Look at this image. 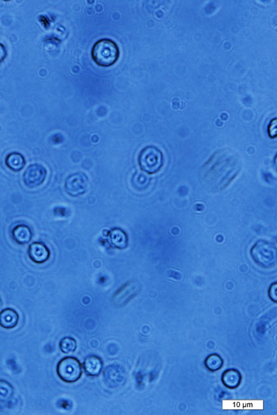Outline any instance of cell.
I'll return each instance as SVG.
<instances>
[{"label": "cell", "instance_id": "1", "mask_svg": "<svg viewBox=\"0 0 277 415\" xmlns=\"http://www.w3.org/2000/svg\"><path fill=\"white\" fill-rule=\"evenodd\" d=\"M120 52L118 45L112 40L103 39L94 44L92 56L98 65L101 66H110L116 63L119 57Z\"/></svg>", "mask_w": 277, "mask_h": 415}, {"label": "cell", "instance_id": "2", "mask_svg": "<svg viewBox=\"0 0 277 415\" xmlns=\"http://www.w3.org/2000/svg\"><path fill=\"white\" fill-rule=\"evenodd\" d=\"M251 255L254 262L259 266L271 268L276 264V247L270 241L260 239L252 246Z\"/></svg>", "mask_w": 277, "mask_h": 415}, {"label": "cell", "instance_id": "3", "mask_svg": "<svg viewBox=\"0 0 277 415\" xmlns=\"http://www.w3.org/2000/svg\"><path fill=\"white\" fill-rule=\"evenodd\" d=\"M163 155L155 147H147L140 154L139 163L142 170L148 173L157 172L163 165Z\"/></svg>", "mask_w": 277, "mask_h": 415}, {"label": "cell", "instance_id": "4", "mask_svg": "<svg viewBox=\"0 0 277 415\" xmlns=\"http://www.w3.org/2000/svg\"><path fill=\"white\" fill-rule=\"evenodd\" d=\"M57 372L59 377L65 382H75L82 375V366L76 358L66 357L60 361Z\"/></svg>", "mask_w": 277, "mask_h": 415}, {"label": "cell", "instance_id": "5", "mask_svg": "<svg viewBox=\"0 0 277 415\" xmlns=\"http://www.w3.org/2000/svg\"><path fill=\"white\" fill-rule=\"evenodd\" d=\"M141 285L137 281H131L121 287L113 297L115 305L121 307L126 305L140 292Z\"/></svg>", "mask_w": 277, "mask_h": 415}, {"label": "cell", "instance_id": "6", "mask_svg": "<svg viewBox=\"0 0 277 415\" xmlns=\"http://www.w3.org/2000/svg\"><path fill=\"white\" fill-rule=\"evenodd\" d=\"M47 176L45 167L39 164H33L26 170L24 175L25 184L29 188H35L42 185Z\"/></svg>", "mask_w": 277, "mask_h": 415}, {"label": "cell", "instance_id": "7", "mask_svg": "<svg viewBox=\"0 0 277 415\" xmlns=\"http://www.w3.org/2000/svg\"><path fill=\"white\" fill-rule=\"evenodd\" d=\"M89 186V179L82 173H74L67 178L65 189L67 193L72 196L82 195Z\"/></svg>", "mask_w": 277, "mask_h": 415}, {"label": "cell", "instance_id": "8", "mask_svg": "<svg viewBox=\"0 0 277 415\" xmlns=\"http://www.w3.org/2000/svg\"><path fill=\"white\" fill-rule=\"evenodd\" d=\"M31 258L37 263H43L49 258L50 252L47 247L42 243L32 244L30 248Z\"/></svg>", "mask_w": 277, "mask_h": 415}, {"label": "cell", "instance_id": "9", "mask_svg": "<svg viewBox=\"0 0 277 415\" xmlns=\"http://www.w3.org/2000/svg\"><path fill=\"white\" fill-rule=\"evenodd\" d=\"M241 380L242 376L240 372L234 369H228L222 374V382L229 389H234L238 387Z\"/></svg>", "mask_w": 277, "mask_h": 415}, {"label": "cell", "instance_id": "10", "mask_svg": "<svg viewBox=\"0 0 277 415\" xmlns=\"http://www.w3.org/2000/svg\"><path fill=\"white\" fill-rule=\"evenodd\" d=\"M125 373L124 370L119 367L110 366L107 368L105 372V379L107 382L110 383L111 386H118L125 381Z\"/></svg>", "mask_w": 277, "mask_h": 415}, {"label": "cell", "instance_id": "11", "mask_svg": "<svg viewBox=\"0 0 277 415\" xmlns=\"http://www.w3.org/2000/svg\"><path fill=\"white\" fill-rule=\"evenodd\" d=\"M18 313L12 309H6L0 313V326L6 329H12L18 324Z\"/></svg>", "mask_w": 277, "mask_h": 415}, {"label": "cell", "instance_id": "12", "mask_svg": "<svg viewBox=\"0 0 277 415\" xmlns=\"http://www.w3.org/2000/svg\"><path fill=\"white\" fill-rule=\"evenodd\" d=\"M32 233L30 227L26 225H19L12 231V236L19 244H26L30 242Z\"/></svg>", "mask_w": 277, "mask_h": 415}, {"label": "cell", "instance_id": "13", "mask_svg": "<svg viewBox=\"0 0 277 415\" xmlns=\"http://www.w3.org/2000/svg\"><path fill=\"white\" fill-rule=\"evenodd\" d=\"M102 361L97 356H90L85 360V370L89 375L92 376L98 375L102 369Z\"/></svg>", "mask_w": 277, "mask_h": 415}, {"label": "cell", "instance_id": "14", "mask_svg": "<svg viewBox=\"0 0 277 415\" xmlns=\"http://www.w3.org/2000/svg\"><path fill=\"white\" fill-rule=\"evenodd\" d=\"M6 163L11 170L19 171L24 168L26 162L21 154L13 153L7 158Z\"/></svg>", "mask_w": 277, "mask_h": 415}, {"label": "cell", "instance_id": "15", "mask_svg": "<svg viewBox=\"0 0 277 415\" xmlns=\"http://www.w3.org/2000/svg\"><path fill=\"white\" fill-rule=\"evenodd\" d=\"M224 361L218 354L213 353L209 355L205 361V365L209 371L214 372L221 369Z\"/></svg>", "mask_w": 277, "mask_h": 415}, {"label": "cell", "instance_id": "16", "mask_svg": "<svg viewBox=\"0 0 277 415\" xmlns=\"http://www.w3.org/2000/svg\"><path fill=\"white\" fill-rule=\"evenodd\" d=\"M14 389L13 386L4 380H0V401H8L13 396Z\"/></svg>", "mask_w": 277, "mask_h": 415}, {"label": "cell", "instance_id": "17", "mask_svg": "<svg viewBox=\"0 0 277 415\" xmlns=\"http://www.w3.org/2000/svg\"><path fill=\"white\" fill-rule=\"evenodd\" d=\"M61 350L66 353L74 352L77 349V342L73 338L67 337L60 341Z\"/></svg>", "mask_w": 277, "mask_h": 415}, {"label": "cell", "instance_id": "18", "mask_svg": "<svg viewBox=\"0 0 277 415\" xmlns=\"http://www.w3.org/2000/svg\"><path fill=\"white\" fill-rule=\"evenodd\" d=\"M133 182L134 185L137 186V188L141 189L147 185L148 179L143 173H138L134 177Z\"/></svg>", "mask_w": 277, "mask_h": 415}, {"label": "cell", "instance_id": "19", "mask_svg": "<svg viewBox=\"0 0 277 415\" xmlns=\"http://www.w3.org/2000/svg\"><path fill=\"white\" fill-rule=\"evenodd\" d=\"M268 132L269 135L271 137H274L276 133V119L272 120L271 123H270L268 128Z\"/></svg>", "mask_w": 277, "mask_h": 415}, {"label": "cell", "instance_id": "20", "mask_svg": "<svg viewBox=\"0 0 277 415\" xmlns=\"http://www.w3.org/2000/svg\"><path fill=\"white\" fill-rule=\"evenodd\" d=\"M269 296L274 302H276V284H273L269 290Z\"/></svg>", "mask_w": 277, "mask_h": 415}, {"label": "cell", "instance_id": "21", "mask_svg": "<svg viewBox=\"0 0 277 415\" xmlns=\"http://www.w3.org/2000/svg\"><path fill=\"white\" fill-rule=\"evenodd\" d=\"M2 306H3V301H2L1 297H0V309H1Z\"/></svg>", "mask_w": 277, "mask_h": 415}]
</instances>
